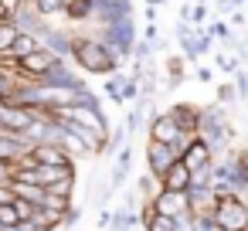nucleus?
<instances>
[{
  "instance_id": "a18cd8bd",
  "label": "nucleus",
  "mask_w": 248,
  "mask_h": 231,
  "mask_svg": "<svg viewBox=\"0 0 248 231\" xmlns=\"http://www.w3.org/2000/svg\"><path fill=\"white\" fill-rule=\"evenodd\" d=\"M143 38H146V41H156V38H160V34H156V28H153V24H150V28H146V34H143Z\"/></svg>"
},
{
  "instance_id": "f03ea898",
  "label": "nucleus",
  "mask_w": 248,
  "mask_h": 231,
  "mask_svg": "<svg viewBox=\"0 0 248 231\" xmlns=\"http://www.w3.org/2000/svg\"><path fill=\"white\" fill-rule=\"evenodd\" d=\"M95 38L102 45H109L119 58H133V45H136V17H123L116 24H106L95 31Z\"/></svg>"
},
{
  "instance_id": "4c0bfd02",
  "label": "nucleus",
  "mask_w": 248,
  "mask_h": 231,
  "mask_svg": "<svg viewBox=\"0 0 248 231\" xmlns=\"http://www.w3.org/2000/svg\"><path fill=\"white\" fill-rule=\"evenodd\" d=\"M194 72H197V75H194L197 82H211V78H214V68H207V65H201V68H194Z\"/></svg>"
},
{
  "instance_id": "423d86ee",
  "label": "nucleus",
  "mask_w": 248,
  "mask_h": 231,
  "mask_svg": "<svg viewBox=\"0 0 248 231\" xmlns=\"http://www.w3.org/2000/svg\"><path fill=\"white\" fill-rule=\"evenodd\" d=\"M123 17H133V0H92V24L106 28Z\"/></svg>"
},
{
  "instance_id": "bb28decb",
  "label": "nucleus",
  "mask_w": 248,
  "mask_h": 231,
  "mask_svg": "<svg viewBox=\"0 0 248 231\" xmlns=\"http://www.w3.org/2000/svg\"><path fill=\"white\" fill-rule=\"evenodd\" d=\"M190 21H194V28H201V24L207 21V0H194V7H190Z\"/></svg>"
},
{
  "instance_id": "39448f33",
  "label": "nucleus",
  "mask_w": 248,
  "mask_h": 231,
  "mask_svg": "<svg viewBox=\"0 0 248 231\" xmlns=\"http://www.w3.org/2000/svg\"><path fill=\"white\" fill-rule=\"evenodd\" d=\"M11 21H14L24 34H34V38H45V34L55 28V24H51V21H48L38 7H34V0H24V4L17 7V14H14Z\"/></svg>"
},
{
  "instance_id": "37998d69",
  "label": "nucleus",
  "mask_w": 248,
  "mask_h": 231,
  "mask_svg": "<svg viewBox=\"0 0 248 231\" xmlns=\"http://www.w3.org/2000/svg\"><path fill=\"white\" fill-rule=\"evenodd\" d=\"M163 85H167V89H177V85H184V75H167Z\"/></svg>"
},
{
  "instance_id": "6e6552de",
  "label": "nucleus",
  "mask_w": 248,
  "mask_h": 231,
  "mask_svg": "<svg viewBox=\"0 0 248 231\" xmlns=\"http://www.w3.org/2000/svg\"><path fill=\"white\" fill-rule=\"evenodd\" d=\"M150 204H153L156 214H167V217H177V214L190 211V197H187V190H163V187H160V194H156Z\"/></svg>"
},
{
  "instance_id": "2eb2a0df",
  "label": "nucleus",
  "mask_w": 248,
  "mask_h": 231,
  "mask_svg": "<svg viewBox=\"0 0 248 231\" xmlns=\"http://www.w3.org/2000/svg\"><path fill=\"white\" fill-rule=\"evenodd\" d=\"M160 187H163V190H187V187H190V167H187L184 160L170 163V170L160 177Z\"/></svg>"
},
{
  "instance_id": "f257e3e1",
  "label": "nucleus",
  "mask_w": 248,
  "mask_h": 231,
  "mask_svg": "<svg viewBox=\"0 0 248 231\" xmlns=\"http://www.w3.org/2000/svg\"><path fill=\"white\" fill-rule=\"evenodd\" d=\"M72 62L85 72V75H112V72H123V62L109 45H102L95 34H72Z\"/></svg>"
},
{
  "instance_id": "393cba45",
  "label": "nucleus",
  "mask_w": 248,
  "mask_h": 231,
  "mask_svg": "<svg viewBox=\"0 0 248 231\" xmlns=\"http://www.w3.org/2000/svg\"><path fill=\"white\" fill-rule=\"evenodd\" d=\"M21 217H17V207H14V200H7V204H0V228H14Z\"/></svg>"
},
{
  "instance_id": "20e7f679",
  "label": "nucleus",
  "mask_w": 248,
  "mask_h": 231,
  "mask_svg": "<svg viewBox=\"0 0 248 231\" xmlns=\"http://www.w3.org/2000/svg\"><path fill=\"white\" fill-rule=\"evenodd\" d=\"M55 62H58V55H55V51H48V48L41 45L38 51L24 55V58H21V62H14L11 68H14L21 78H28V82H38V78H41V75H45V72L55 65Z\"/></svg>"
},
{
  "instance_id": "412c9836",
  "label": "nucleus",
  "mask_w": 248,
  "mask_h": 231,
  "mask_svg": "<svg viewBox=\"0 0 248 231\" xmlns=\"http://www.w3.org/2000/svg\"><path fill=\"white\" fill-rule=\"evenodd\" d=\"M136 194H140V197H143V200L150 204V200H153V197L160 194V177H153V173L146 170V173L140 177V187H136Z\"/></svg>"
},
{
  "instance_id": "f3484780",
  "label": "nucleus",
  "mask_w": 248,
  "mask_h": 231,
  "mask_svg": "<svg viewBox=\"0 0 248 231\" xmlns=\"http://www.w3.org/2000/svg\"><path fill=\"white\" fill-rule=\"evenodd\" d=\"M11 190H14V197H24V200H31V204H38L41 207V200H45V187L41 184H31V180H11Z\"/></svg>"
},
{
  "instance_id": "7c9ffc66",
  "label": "nucleus",
  "mask_w": 248,
  "mask_h": 231,
  "mask_svg": "<svg viewBox=\"0 0 248 231\" xmlns=\"http://www.w3.org/2000/svg\"><path fill=\"white\" fill-rule=\"evenodd\" d=\"M194 231H221V224L214 217H204V214H194Z\"/></svg>"
},
{
  "instance_id": "5701e85b",
  "label": "nucleus",
  "mask_w": 248,
  "mask_h": 231,
  "mask_svg": "<svg viewBox=\"0 0 248 231\" xmlns=\"http://www.w3.org/2000/svg\"><path fill=\"white\" fill-rule=\"evenodd\" d=\"M211 184H214V163H204V167L190 170V187H211Z\"/></svg>"
},
{
  "instance_id": "72a5a7b5",
  "label": "nucleus",
  "mask_w": 248,
  "mask_h": 231,
  "mask_svg": "<svg viewBox=\"0 0 248 231\" xmlns=\"http://www.w3.org/2000/svg\"><path fill=\"white\" fill-rule=\"evenodd\" d=\"M136 95H140V82L126 78V85H123V102H136Z\"/></svg>"
},
{
  "instance_id": "4be33fe9",
  "label": "nucleus",
  "mask_w": 248,
  "mask_h": 231,
  "mask_svg": "<svg viewBox=\"0 0 248 231\" xmlns=\"http://www.w3.org/2000/svg\"><path fill=\"white\" fill-rule=\"evenodd\" d=\"M214 68H217V72H228V75H234V72L241 68V58H238L234 51H228V55H224V51H217V55H214Z\"/></svg>"
},
{
  "instance_id": "9b49d317",
  "label": "nucleus",
  "mask_w": 248,
  "mask_h": 231,
  "mask_svg": "<svg viewBox=\"0 0 248 231\" xmlns=\"http://www.w3.org/2000/svg\"><path fill=\"white\" fill-rule=\"evenodd\" d=\"M167 112L173 116V123L180 126V133H190V136H197V123H201V109H197L194 102H177V106H170Z\"/></svg>"
},
{
  "instance_id": "09e8293b",
  "label": "nucleus",
  "mask_w": 248,
  "mask_h": 231,
  "mask_svg": "<svg viewBox=\"0 0 248 231\" xmlns=\"http://www.w3.org/2000/svg\"><path fill=\"white\" fill-rule=\"evenodd\" d=\"M0 129H4V119H0Z\"/></svg>"
},
{
  "instance_id": "e433bc0d",
  "label": "nucleus",
  "mask_w": 248,
  "mask_h": 231,
  "mask_svg": "<svg viewBox=\"0 0 248 231\" xmlns=\"http://www.w3.org/2000/svg\"><path fill=\"white\" fill-rule=\"evenodd\" d=\"M214 11L217 14H231V11H238V4L234 0H214Z\"/></svg>"
},
{
  "instance_id": "ddd939ff",
  "label": "nucleus",
  "mask_w": 248,
  "mask_h": 231,
  "mask_svg": "<svg viewBox=\"0 0 248 231\" xmlns=\"http://www.w3.org/2000/svg\"><path fill=\"white\" fill-rule=\"evenodd\" d=\"M41 48V38H34V34H17V41L4 51V55H0V62H4V65H14V62H21L24 55H31V51H38Z\"/></svg>"
},
{
  "instance_id": "c9c22d12",
  "label": "nucleus",
  "mask_w": 248,
  "mask_h": 231,
  "mask_svg": "<svg viewBox=\"0 0 248 231\" xmlns=\"http://www.w3.org/2000/svg\"><path fill=\"white\" fill-rule=\"evenodd\" d=\"M167 68H170L167 75H184V58H177V55H173V58H167Z\"/></svg>"
},
{
  "instance_id": "49530a36",
  "label": "nucleus",
  "mask_w": 248,
  "mask_h": 231,
  "mask_svg": "<svg viewBox=\"0 0 248 231\" xmlns=\"http://www.w3.org/2000/svg\"><path fill=\"white\" fill-rule=\"evenodd\" d=\"M160 4H167V0H146V7H160Z\"/></svg>"
},
{
  "instance_id": "58836bf2",
  "label": "nucleus",
  "mask_w": 248,
  "mask_h": 231,
  "mask_svg": "<svg viewBox=\"0 0 248 231\" xmlns=\"http://www.w3.org/2000/svg\"><path fill=\"white\" fill-rule=\"evenodd\" d=\"M21 4H24V0H0V7H4V11H7L11 17L17 14V7H21Z\"/></svg>"
},
{
  "instance_id": "473e14b6",
  "label": "nucleus",
  "mask_w": 248,
  "mask_h": 231,
  "mask_svg": "<svg viewBox=\"0 0 248 231\" xmlns=\"http://www.w3.org/2000/svg\"><path fill=\"white\" fill-rule=\"evenodd\" d=\"M129 163H133V146L126 143V146L116 153V163H112V167H123V170H129Z\"/></svg>"
},
{
  "instance_id": "a19ab883",
  "label": "nucleus",
  "mask_w": 248,
  "mask_h": 231,
  "mask_svg": "<svg viewBox=\"0 0 248 231\" xmlns=\"http://www.w3.org/2000/svg\"><path fill=\"white\" fill-rule=\"evenodd\" d=\"M109 224H112V211L102 207V211H99V228H109Z\"/></svg>"
},
{
  "instance_id": "7ed1b4c3",
  "label": "nucleus",
  "mask_w": 248,
  "mask_h": 231,
  "mask_svg": "<svg viewBox=\"0 0 248 231\" xmlns=\"http://www.w3.org/2000/svg\"><path fill=\"white\" fill-rule=\"evenodd\" d=\"M214 221L221 231H248V204L238 194H221L214 207Z\"/></svg>"
},
{
  "instance_id": "c756f323",
  "label": "nucleus",
  "mask_w": 248,
  "mask_h": 231,
  "mask_svg": "<svg viewBox=\"0 0 248 231\" xmlns=\"http://www.w3.org/2000/svg\"><path fill=\"white\" fill-rule=\"evenodd\" d=\"M14 170H17V163H14V160H0V184H4V187H11Z\"/></svg>"
},
{
  "instance_id": "6ab92c4d",
  "label": "nucleus",
  "mask_w": 248,
  "mask_h": 231,
  "mask_svg": "<svg viewBox=\"0 0 248 231\" xmlns=\"http://www.w3.org/2000/svg\"><path fill=\"white\" fill-rule=\"evenodd\" d=\"M126 78H129L126 72H112V75H106V78H102V92L112 99V106H119V102H123V85H126Z\"/></svg>"
},
{
  "instance_id": "cd10ccee",
  "label": "nucleus",
  "mask_w": 248,
  "mask_h": 231,
  "mask_svg": "<svg viewBox=\"0 0 248 231\" xmlns=\"http://www.w3.org/2000/svg\"><path fill=\"white\" fill-rule=\"evenodd\" d=\"M14 207H17V217H21V221L34 217V211H38V204H31V200H24V197H14Z\"/></svg>"
},
{
  "instance_id": "2f4dec72",
  "label": "nucleus",
  "mask_w": 248,
  "mask_h": 231,
  "mask_svg": "<svg viewBox=\"0 0 248 231\" xmlns=\"http://www.w3.org/2000/svg\"><path fill=\"white\" fill-rule=\"evenodd\" d=\"M173 231H194V214H190V211L177 214V217H173Z\"/></svg>"
},
{
  "instance_id": "79ce46f5",
  "label": "nucleus",
  "mask_w": 248,
  "mask_h": 231,
  "mask_svg": "<svg viewBox=\"0 0 248 231\" xmlns=\"http://www.w3.org/2000/svg\"><path fill=\"white\" fill-rule=\"evenodd\" d=\"M14 231H41V228H38V224L28 217V221H17V224H14Z\"/></svg>"
},
{
  "instance_id": "a211bd4d",
  "label": "nucleus",
  "mask_w": 248,
  "mask_h": 231,
  "mask_svg": "<svg viewBox=\"0 0 248 231\" xmlns=\"http://www.w3.org/2000/svg\"><path fill=\"white\" fill-rule=\"evenodd\" d=\"M65 17L75 21V24H92V0H68Z\"/></svg>"
},
{
  "instance_id": "0eeeda50",
  "label": "nucleus",
  "mask_w": 248,
  "mask_h": 231,
  "mask_svg": "<svg viewBox=\"0 0 248 231\" xmlns=\"http://www.w3.org/2000/svg\"><path fill=\"white\" fill-rule=\"evenodd\" d=\"M177 160H180V153L173 150V143H156V139L146 143V170L153 177H163L170 170V163H177Z\"/></svg>"
},
{
  "instance_id": "aec40b11",
  "label": "nucleus",
  "mask_w": 248,
  "mask_h": 231,
  "mask_svg": "<svg viewBox=\"0 0 248 231\" xmlns=\"http://www.w3.org/2000/svg\"><path fill=\"white\" fill-rule=\"evenodd\" d=\"M62 150H65V153H68L72 160H82V156H92V153H89V146H85V143H82V139H78L75 133H68L65 126H62Z\"/></svg>"
},
{
  "instance_id": "de8ad7c7",
  "label": "nucleus",
  "mask_w": 248,
  "mask_h": 231,
  "mask_svg": "<svg viewBox=\"0 0 248 231\" xmlns=\"http://www.w3.org/2000/svg\"><path fill=\"white\" fill-rule=\"evenodd\" d=\"M234 4H238V7H245V4H248V0H234Z\"/></svg>"
},
{
  "instance_id": "f704fd0d",
  "label": "nucleus",
  "mask_w": 248,
  "mask_h": 231,
  "mask_svg": "<svg viewBox=\"0 0 248 231\" xmlns=\"http://www.w3.org/2000/svg\"><path fill=\"white\" fill-rule=\"evenodd\" d=\"M78 217H82V211H78V207L72 204V207L65 211V217H62V224H65V228H72V224H78Z\"/></svg>"
},
{
  "instance_id": "ea45409f",
  "label": "nucleus",
  "mask_w": 248,
  "mask_h": 231,
  "mask_svg": "<svg viewBox=\"0 0 248 231\" xmlns=\"http://www.w3.org/2000/svg\"><path fill=\"white\" fill-rule=\"evenodd\" d=\"M245 21H248V17H245V11H241V7H238V11H231V24H234V28H245Z\"/></svg>"
},
{
  "instance_id": "dca6fc26",
  "label": "nucleus",
  "mask_w": 248,
  "mask_h": 231,
  "mask_svg": "<svg viewBox=\"0 0 248 231\" xmlns=\"http://www.w3.org/2000/svg\"><path fill=\"white\" fill-rule=\"evenodd\" d=\"M41 45H45L48 51H55L58 58H65V62L72 58V34H68V31H58V28H51V31L41 38Z\"/></svg>"
},
{
  "instance_id": "1a4fd4ad",
  "label": "nucleus",
  "mask_w": 248,
  "mask_h": 231,
  "mask_svg": "<svg viewBox=\"0 0 248 231\" xmlns=\"http://www.w3.org/2000/svg\"><path fill=\"white\" fill-rule=\"evenodd\" d=\"M146 129H150V139H156V143H173V139L180 136V126L173 123L170 112H153Z\"/></svg>"
},
{
  "instance_id": "c03bdc74",
  "label": "nucleus",
  "mask_w": 248,
  "mask_h": 231,
  "mask_svg": "<svg viewBox=\"0 0 248 231\" xmlns=\"http://www.w3.org/2000/svg\"><path fill=\"white\" fill-rule=\"evenodd\" d=\"M7 200H14V190H11V187H4V184H0V204H7Z\"/></svg>"
},
{
  "instance_id": "f8f14e48",
  "label": "nucleus",
  "mask_w": 248,
  "mask_h": 231,
  "mask_svg": "<svg viewBox=\"0 0 248 231\" xmlns=\"http://www.w3.org/2000/svg\"><path fill=\"white\" fill-rule=\"evenodd\" d=\"M187 197H190V214L214 217V207H217V190L214 187H190Z\"/></svg>"
},
{
  "instance_id": "c85d7f7f",
  "label": "nucleus",
  "mask_w": 248,
  "mask_h": 231,
  "mask_svg": "<svg viewBox=\"0 0 248 231\" xmlns=\"http://www.w3.org/2000/svg\"><path fill=\"white\" fill-rule=\"evenodd\" d=\"M231 82H234V89H238V99H248V72L238 68V72L231 75Z\"/></svg>"
},
{
  "instance_id": "4468645a",
  "label": "nucleus",
  "mask_w": 248,
  "mask_h": 231,
  "mask_svg": "<svg viewBox=\"0 0 248 231\" xmlns=\"http://www.w3.org/2000/svg\"><path fill=\"white\" fill-rule=\"evenodd\" d=\"M180 160H184L190 170H197V167H204V163H214V153H211V146H207L201 136H194V139L187 143V150L180 153Z\"/></svg>"
},
{
  "instance_id": "9d476101",
  "label": "nucleus",
  "mask_w": 248,
  "mask_h": 231,
  "mask_svg": "<svg viewBox=\"0 0 248 231\" xmlns=\"http://www.w3.org/2000/svg\"><path fill=\"white\" fill-rule=\"evenodd\" d=\"M31 160H34V163H45V167H65V163H75V160L62 150V143H34V146H31Z\"/></svg>"
},
{
  "instance_id": "a878e982",
  "label": "nucleus",
  "mask_w": 248,
  "mask_h": 231,
  "mask_svg": "<svg viewBox=\"0 0 248 231\" xmlns=\"http://www.w3.org/2000/svg\"><path fill=\"white\" fill-rule=\"evenodd\" d=\"M217 102H221V106L238 102V89H234V82H221V85H217Z\"/></svg>"
},
{
  "instance_id": "b1692460",
  "label": "nucleus",
  "mask_w": 248,
  "mask_h": 231,
  "mask_svg": "<svg viewBox=\"0 0 248 231\" xmlns=\"http://www.w3.org/2000/svg\"><path fill=\"white\" fill-rule=\"evenodd\" d=\"M17 34H21V28H17L14 21H0V55H4V51L17 41Z\"/></svg>"
}]
</instances>
